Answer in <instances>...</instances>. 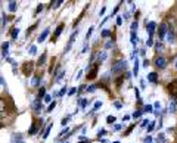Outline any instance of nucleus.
Segmentation results:
<instances>
[{"label":"nucleus","instance_id":"f257e3e1","mask_svg":"<svg viewBox=\"0 0 177 143\" xmlns=\"http://www.w3.org/2000/svg\"><path fill=\"white\" fill-rule=\"evenodd\" d=\"M125 67H127V62L125 61H117L115 63L112 65V68H111V71H112V74H118V72H121V71H124L125 69Z\"/></svg>","mask_w":177,"mask_h":143},{"label":"nucleus","instance_id":"f03ea898","mask_svg":"<svg viewBox=\"0 0 177 143\" xmlns=\"http://www.w3.org/2000/svg\"><path fill=\"white\" fill-rule=\"evenodd\" d=\"M34 62H31V61H27V62H24L22 63V74L25 75V77H30L31 74H33V69H34Z\"/></svg>","mask_w":177,"mask_h":143},{"label":"nucleus","instance_id":"7ed1b4c3","mask_svg":"<svg viewBox=\"0 0 177 143\" xmlns=\"http://www.w3.org/2000/svg\"><path fill=\"white\" fill-rule=\"evenodd\" d=\"M99 62L97 63H93V67L90 68V69H88V72H87V78L88 80H95L96 78V77H97V71H99Z\"/></svg>","mask_w":177,"mask_h":143},{"label":"nucleus","instance_id":"20e7f679","mask_svg":"<svg viewBox=\"0 0 177 143\" xmlns=\"http://www.w3.org/2000/svg\"><path fill=\"white\" fill-rule=\"evenodd\" d=\"M167 90H168V93H170L173 97H177V80L168 83V84H167Z\"/></svg>","mask_w":177,"mask_h":143},{"label":"nucleus","instance_id":"39448f33","mask_svg":"<svg viewBox=\"0 0 177 143\" xmlns=\"http://www.w3.org/2000/svg\"><path fill=\"white\" fill-rule=\"evenodd\" d=\"M42 123H43V120H34V121H33V125H31L30 130H28V134H30V136L35 134L37 130H39V127L42 125Z\"/></svg>","mask_w":177,"mask_h":143},{"label":"nucleus","instance_id":"423d86ee","mask_svg":"<svg viewBox=\"0 0 177 143\" xmlns=\"http://www.w3.org/2000/svg\"><path fill=\"white\" fill-rule=\"evenodd\" d=\"M155 67L159 68V69H164V68L167 67V59L164 58V56H157V59H155Z\"/></svg>","mask_w":177,"mask_h":143},{"label":"nucleus","instance_id":"0eeeda50","mask_svg":"<svg viewBox=\"0 0 177 143\" xmlns=\"http://www.w3.org/2000/svg\"><path fill=\"white\" fill-rule=\"evenodd\" d=\"M168 25L165 24V22H162L161 25H159V30H158V35H159V40H162L164 37H165V34L168 33Z\"/></svg>","mask_w":177,"mask_h":143},{"label":"nucleus","instance_id":"6e6552de","mask_svg":"<svg viewBox=\"0 0 177 143\" xmlns=\"http://www.w3.org/2000/svg\"><path fill=\"white\" fill-rule=\"evenodd\" d=\"M31 108H33V111H35V112H40V111H42V99L35 97V99L33 100V103H31Z\"/></svg>","mask_w":177,"mask_h":143},{"label":"nucleus","instance_id":"1a4fd4ad","mask_svg":"<svg viewBox=\"0 0 177 143\" xmlns=\"http://www.w3.org/2000/svg\"><path fill=\"white\" fill-rule=\"evenodd\" d=\"M78 35V30L77 31H74L72 34H71V37H69V40H68V44H67V47H65V53L67 52H69V49L72 47V44H74V40H75V37Z\"/></svg>","mask_w":177,"mask_h":143},{"label":"nucleus","instance_id":"9d476101","mask_svg":"<svg viewBox=\"0 0 177 143\" xmlns=\"http://www.w3.org/2000/svg\"><path fill=\"white\" fill-rule=\"evenodd\" d=\"M64 28H65V24H59V25H58V28H56V31H55V35L52 37V42H55L56 38L61 35V33H62V30H64Z\"/></svg>","mask_w":177,"mask_h":143},{"label":"nucleus","instance_id":"9b49d317","mask_svg":"<svg viewBox=\"0 0 177 143\" xmlns=\"http://www.w3.org/2000/svg\"><path fill=\"white\" fill-rule=\"evenodd\" d=\"M146 28L149 31V37H152L154 33H155V28H157V24L155 22H149V24H146Z\"/></svg>","mask_w":177,"mask_h":143},{"label":"nucleus","instance_id":"f8f14e48","mask_svg":"<svg viewBox=\"0 0 177 143\" xmlns=\"http://www.w3.org/2000/svg\"><path fill=\"white\" fill-rule=\"evenodd\" d=\"M10 143H24V137L19 133H15V134H12V142Z\"/></svg>","mask_w":177,"mask_h":143},{"label":"nucleus","instance_id":"ddd939ff","mask_svg":"<svg viewBox=\"0 0 177 143\" xmlns=\"http://www.w3.org/2000/svg\"><path fill=\"white\" fill-rule=\"evenodd\" d=\"M2 55H3V58H7V55H9V42L3 43V46H2Z\"/></svg>","mask_w":177,"mask_h":143},{"label":"nucleus","instance_id":"4468645a","mask_svg":"<svg viewBox=\"0 0 177 143\" xmlns=\"http://www.w3.org/2000/svg\"><path fill=\"white\" fill-rule=\"evenodd\" d=\"M148 81L157 84V83H158V75H157V72H150V74L148 75Z\"/></svg>","mask_w":177,"mask_h":143},{"label":"nucleus","instance_id":"2eb2a0df","mask_svg":"<svg viewBox=\"0 0 177 143\" xmlns=\"http://www.w3.org/2000/svg\"><path fill=\"white\" fill-rule=\"evenodd\" d=\"M47 35H49V28H46V30L39 35V43H43V42L46 40V38H47Z\"/></svg>","mask_w":177,"mask_h":143},{"label":"nucleus","instance_id":"dca6fc26","mask_svg":"<svg viewBox=\"0 0 177 143\" xmlns=\"http://www.w3.org/2000/svg\"><path fill=\"white\" fill-rule=\"evenodd\" d=\"M108 58V53H106V52L105 50H102V52H99V55H97V62L100 63V62H102V61H105Z\"/></svg>","mask_w":177,"mask_h":143},{"label":"nucleus","instance_id":"f3484780","mask_svg":"<svg viewBox=\"0 0 177 143\" xmlns=\"http://www.w3.org/2000/svg\"><path fill=\"white\" fill-rule=\"evenodd\" d=\"M62 3H64V2H62V0H55V2H52V3H50V7H52V9H58Z\"/></svg>","mask_w":177,"mask_h":143},{"label":"nucleus","instance_id":"a211bd4d","mask_svg":"<svg viewBox=\"0 0 177 143\" xmlns=\"http://www.w3.org/2000/svg\"><path fill=\"white\" fill-rule=\"evenodd\" d=\"M168 109H170V112H171V114H174V112H176V109H177L176 100H171V102H170V105H168Z\"/></svg>","mask_w":177,"mask_h":143},{"label":"nucleus","instance_id":"6ab92c4d","mask_svg":"<svg viewBox=\"0 0 177 143\" xmlns=\"http://www.w3.org/2000/svg\"><path fill=\"white\" fill-rule=\"evenodd\" d=\"M39 99H44L46 97V89L44 87H40V90H39V96H37Z\"/></svg>","mask_w":177,"mask_h":143},{"label":"nucleus","instance_id":"aec40b11","mask_svg":"<svg viewBox=\"0 0 177 143\" xmlns=\"http://www.w3.org/2000/svg\"><path fill=\"white\" fill-rule=\"evenodd\" d=\"M44 61H46V53H43V55L39 58V61H37V67H42V65L44 63Z\"/></svg>","mask_w":177,"mask_h":143},{"label":"nucleus","instance_id":"412c9836","mask_svg":"<svg viewBox=\"0 0 177 143\" xmlns=\"http://www.w3.org/2000/svg\"><path fill=\"white\" fill-rule=\"evenodd\" d=\"M157 143H165V134L159 133L158 137H157Z\"/></svg>","mask_w":177,"mask_h":143},{"label":"nucleus","instance_id":"4be33fe9","mask_svg":"<svg viewBox=\"0 0 177 143\" xmlns=\"http://www.w3.org/2000/svg\"><path fill=\"white\" fill-rule=\"evenodd\" d=\"M10 34H12V38L15 40V38L19 35V28H16V27H15V28H12V33H10Z\"/></svg>","mask_w":177,"mask_h":143},{"label":"nucleus","instance_id":"5701e85b","mask_svg":"<svg viewBox=\"0 0 177 143\" xmlns=\"http://www.w3.org/2000/svg\"><path fill=\"white\" fill-rule=\"evenodd\" d=\"M16 6H18L16 2H9V10L10 12H15L16 10Z\"/></svg>","mask_w":177,"mask_h":143},{"label":"nucleus","instance_id":"b1692460","mask_svg":"<svg viewBox=\"0 0 177 143\" xmlns=\"http://www.w3.org/2000/svg\"><path fill=\"white\" fill-rule=\"evenodd\" d=\"M50 128H52V124H49V125L46 127L44 133H43V140H44V139H47V136H49V133H50Z\"/></svg>","mask_w":177,"mask_h":143},{"label":"nucleus","instance_id":"393cba45","mask_svg":"<svg viewBox=\"0 0 177 143\" xmlns=\"http://www.w3.org/2000/svg\"><path fill=\"white\" fill-rule=\"evenodd\" d=\"M142 114H143V111H134L131 116H133L134 120H137V118H140V116H142Z\"/></svg>","mask_w":177,"mask_h":143},{"label":"nucleus","instance_id":"a878e982","mask_svg":"<svg viewBox=\"0 0 177 143\" xmlns=\"http://www.w3.org/2000/svg\"><path fill=\"white\" fill-rule=\"evenodd\" d=\"M133 74L137 77V74H139V62H137V59H136V62H134V68H133Z\"/></svg>","mask_w":177,"mask_h":143},{"label":"nucleus","instance_id":"bb28decb","mask_svg":"<svg viewBox=\"0 0 177 143\" xmlns=\"http://www.w3.org/2000/svg\"><path fill=\"white\" fill-rule=\"evenodd\" d=\"M136 43H137V35H136V33L131 31V44L136 46Z\"/></svg>","mask_w":177,"mask_h":143},{"label":"nucleus","instance_id":"cd10ccee","mask_svg":"<svg viewBox=\"0 0 177 143\" xmlns=\"http://www.w3.org/2000/svg\"><path fill=\"white\" fill-rule=\"evenodd\" d=\"M152 111H154V106H152V105H145L143 112H152Z\"/></svg>","mask_w":177,"mask_h":143},{"label":"nucleus","instance_id":"c85d7f7f","mask_svg":"<svg viewBox=\"0 0 177 143\" xmlns=\"http://www.w3.org/2000/svg\"><path fill=\"white\" fill-rule=\"evenodd\" d=\"M106 123H108V124H114V123H115V116H114V115H109L108 118H106Z\"/></svg>","mask_w":177,"mask_h":143},{"label":"nucleus","instance_id":"c756f323","mask_svg":"<svg viewBox=\"0 0 177 143\" xmlns=\"http://www.w3.org/2000/svg\"><path fill=\"white\" fill-rule=\"evenodd\" d=\"M78 105H80L81 108H86V106H87V99H80Z\"/></svg>","mask_w":177,"mask_h":143},{"label":"nucleus","instance_id":"7c9ffc66","mask_svg":"<svg viewBox=\"0 0 177 143\" xmlns=\"http://www.w3.org/2000/svg\"><path fill=\"white\" fill-rule=\"evenodd\" d=\"M55 106H56V102H55V100H53V102H52V103H50V105H49V106H47V112H52V111H53V108H55Z\"/></svg>","mask_w":177,"mask_h":143},{"label":"nucleus","instance_id":"2f4dec72","mask_svg":"<svg viewBox=\"0 0 177 143\" xmlns=\"http://www.w3.org/2000/svg\"><path fill=\"white\" fill-rule=\"evenodd\" d=\"M111 34H112V33H111V30H103V31H102V37H103V38L109 37Z\"/></svg>","mask_w":177,"mask_h":143},{"label":"nucleus","instance_id":"473e14b6","mask_svg":"<svg viewBox=\"0 0 177 143\" xmlns=\"http://www.w3.org/2000/svg\"><path fill=\"white\" fill-rule=\"evenodd\" d=\"M93 27H90V28H88V31L86 33V40H88V38H90V35H92V33H93Z\"/></svg>","mask_w":177,"mask_h":143},{"label":"nucleus","instance_id":"72a5a7b5","mask_svg":"<svg viewBox=\"0 0 177 143\" xmlns=\"http://www.w3.org/2000/svg\"><path fill=\"white\" fill-rule=\"evenodd\" d=\"M64 75H65V71H61V72H59V75H58L56 78H55V83H58V81L62 78V77H64Z\"/></svg>","mask_w":177,"mask_h":143},{"label":"nucleus","instance_id":"f704fd0d","mask_svg":"<svg viewBox=\"0 0 177 143\" xmlns=\"http://www.w3.org/2000/svg\"><path fill=\"white\" fill-rule=\"evenodd\" d=\"M43 9H44V5H43V3H40V5H39V7L35 9V15H37V14H40V12H42Z\"/></svg>","mask_w":177,"mask_h":143},{"label":"nucleus","instance_id":"c9c22d12","mask_svg":"<svg viewBox=\"0 0 177 143\" xmlns=\"http://www.w3.org/2000/svg\"><path fill=\"white\" fill-rule=\"evenodd\" d=\"M39 80H40V77H39V75H37V77H34V78H33V81H31V84H33V86H37V84H39Z\"/></svg>","mask_w":177,"mask_h":143},{"label":"nucleus","instance_id":"e433bc0d","mask_svg":"<svg viewBox=\"0 0 177 143\" xmlns=\"http://www.w3.org/2000/svg\"><path fill=\"white\" fill-rule=\"evenodd\" d=\"M123 81H124V75H121V77H120V78H118V80L115 81V84H117V87H120Z\"/></svg>","mask_w":177,"mask_h":143},{"label":"nucleus","instance_id":"4c0bfd02","mask_svg":"<svg viewBox=\"0 0 177 143\" xmlns=\"http://www.w3.org/2000/svg\"><path fill=\"white\" fill-rule=\"evenodd\" d=\"M137 25H139V24H137V21H134V22L131 24V31H133V33H136V30H137Z\"/></svg>","mask_w":177,"mask_h":143},{"label":"nucleus","instance_id":"58836bf2","mask_svg":"<svg viewBox=\"0 0 177 143\" xmlns=\"http://www.w3.org/2000/svg\"><path fill=\"white\" fill-rule=\"evenodd\" d=\"M35 52H37V46H31L30 47V55H35Z\"/></svg>","mask_w":177,"mask_h":143},{"label":"nucleus","instance_id":"ea45409f","mask_svg":"<svg viewBox=\"0 0 177 143\" xmlns=\"http://www.w3.org/2000/svg\"><path fill=\"white\" fill-rule=\"evenodd\" d=\"M6 18H7V16H6L5 14H2V28H5V24H6Z\"/></svg>","mask_w":177,"mask_h":143},{"label":"nucleus","instance_id":"a19ab883","mask_svg":"<svg viewBox=\"0 0 177 143\" xmlns=\"http://www.w3.org/2000/svg\"><path fill=\"white\" fill-rule=\"evenodd\" d=\"M43 102H46V103H49V105H50V103H52V97H50L49 95H46V97H44Z\"/></svg>","mask_w":177,"mask_h":143},{"label":"nucleus","instance_id":"79ce46f5","mask_svg":"<svg viewBox=\"0 0 177 143\" xmlns=\"http://www.w3.org/2000/svg\"><path fill=\"white\" fill-rule=\"evenodd\" d=\"M152 44H154V40H152V37H149V38H148V42H146V46H148V47H150Z\"/></svg>","mask_w":177,"mask_h":143},{"label":"nucleus","instance_id":"37998d69","mask_svg":"<svg viewBox=\"0 0 177 143\" xmlns=\"http://www.w3.org/2000/svg\"><path fill=\"white\" fill-rule=\"evenodd\" d=\"M154 128H155V123L152 121V123H150V124L148 125V131H152V130H154Z\"/></svg>","mask_w":177,"mask_h":143},{"label":"nucleus","instance_id":"c03bdc74","mask_svg":"<svg viewBox=\"0 0 177 143\" xmlns=\"http://www.w3.org/2000/svg\"><path fill=\"white\" fill-rule=\"evenodd\" d=\"M100 106H102V102H96L95 103V106H93V111H96L97 108H100Z\"/></svg>","mask_w":177,"mask_h":143},{"label":"nucleus","instance_id":"a18cd8bd","mask_svg":"<svg viewBox=\"0 0 177 143\" xmlns=\"http://www.w3.org/2000/svg\"><path fill=\"white\" fill-rule=\"evenodd\" d=\"M95 90H96V86H88V89H87V92H95Z\"/></svg>","mask_w":177,"mask_h":143},{"label":"nucleus","instance_id":"49530a36","mask_svg":"<svg viewBox=\"0 0 177 143\" xmlns=\"http://www.w3.org/2000/svg\"><path fill=\"white\" fill-rule=\"evenodd\" d=\"M35 27H37V24H34V25H31V27L28 28V34H30V33H33V31L35 30Z\"/></svg>","mask_w":177,"mask_h":143},{"label":"nucleus","instance_id":"de8ad7c7","mask_svg":"<svg viewBox=\"0 0 177 143\" xmlns=\"http://www.w3.org/2000/svg\"><path fill=\"white\" fill-rule=\"evenodd\" d=\"M133 127H134V125H131V127H129V128H127V131H125V133H124V136H129V134H130V131H131V130H133Z\"/></svg>","mask_w":177,"mask_h":143},{"label":"nucleus","instance_id":"09e8293b","mask_svg":"<svg viewBox=\"0 0 177 143\" xmlns=\"http://www.w3.org/2000/svg\"><path fill=\"white\" fill-rule=\"evenodd\" d=\"M148 124H150V123H149V121H148V120H143V121H142V124H140V125H142V127H148Z\"/></svg>","mask_w":177,"mask_h":143},{"label":"nucleus","instance_id":"8fccbe9b","mask_svg":"<svg viewBox=\"0 0 177 143\" xmlns=\"http://www.w3.org/2000/svg\"><path fill=\"white\" fill-rule=\"evenodd\" d=\"M103 134H106V130H100V131L97 133V136H99V139H100V136H103Z\"/></svg>","mask_w":177,"mask_h":143},{"label":"nucleus","instance_id":"3c124183","mask_svg":"<svg viewBox=\"0 0 177 143\" xmlns=\"http://www.w3.org/2000/svg\"><path fill=\"white\" fill-rule=\"evenodd\" d=\"M121 24H123V18L118 16V18H117V25H121Z\"/></svg>","mask_w":177,"mask_h":143},{"label":"nucleus","instance_id":"603ef678","mask_svg":"<svg viewBox=\"0 0 177 143\" xmlns=\"http://www.w3.org/2000/svg\"><path fill=\"white\" fill-rule=\"evenodd\" d=\"M155 49H157V50H162V44H161V43H158V44L155 46Z\"/></svg>","mask_w":177,"mask_h":143},{"label":"nucleus","instance_id":"864d4df0","mask_svg":"<svg viewBox=\"0 0 177 143\" xmlns=\"http://www.w3.org/2000/svg\"><path fill=\"white\" fill-rule=\"evenodd\" d=\"M65 92H67V87H64V89H62V90H61V92H59V96H62V95H64Z\"/></svg>","mask_w":177,"mask_h":143},{"label":"nucleus","instance_id":"5fc2aeb1","mask_svg":"<svg viewBox=\"0 0 177 143\" xmlns=\"http://www.w3.org/2000/svg\"><path fill=\"white\" fill-rule=\"evenodd\" d=\"M114 130H121V124H115L114 125Z\"/></svg>","mask_w":177,"mask_h":143},{"label":"nucleus","instance_id":"6e6d98bb","mask_svg":"<svg viewBox=\"0 0 177 143\" xmlns=\"http://www.w3.org/2000/svg\"><path fill=\"white\" fill-rule=\"evenodd\" d=\"M112 46H114V43H111V42L105 44V47H106V49H109V47H112Z\"/></svg>","mask_w":177,"mask_h":143},{"label":"nucleus","instance_id":"4d7b16f0","mask_svg":"<svg viewBox=\"0 0 177 143\" xmlns=\"http://www.w3.org/2000/svg\"><path fill=\"white\" fill-rule=\"evenodd\" d=\"M67 123H68V118H65V120H62V125H64V127L67 125Z\"/></svg>","mask_w":177,"mask_h":143},{"label":"nucleus","instance_id":"13d9d810","mask_svg":"<svg viewBox=\"0 0 177 143\" xmlns=\"http://www.w3.org/2000/svg\"><path fill=\"white\" fill-rule=\"evenodd\" d=\"M148 65H149V61L145 59V61H143V67H148Z\"/></svg>","mask_w":177,"mask_h":143},{"label":"nucleus","instance_id":"bf43d9fd","mask_svg":"<svg viewBox=\"0 0 177 143\" xmlns=\"http://www.w3.org/2000/svg\"><path fill=\"white\" fill-rule=\"evenodd\" d=\"M105 10H106V7H105V6H103V7H102V9H100V15H103V14H105Z\"/></svg>","mask_w":177,"mask_h":143},{"label":"nucleus","instance_id":"052dcab7","mask_svg":"<svg viewBox=\"0 0 177 143\" xmlns=\"http://www.w3.org/2000/svg\"><path fill=\"white\" fill-rule=\"evenodd\" d=\"M154 108H155V109H158V108H159V102H157V103H155V105H154Z\"/></svg>","mask_w":177,"mask_h":143},{"label":"nucleus","instance_id":"680f3d73","mask_svg":"<svg viewBox=\"0 0 177 143\" xmlns=\"http://www.w3.org/2000/svg\"><path fill=\"white\" fill-rule=\"evenodd\" d=\"M78 143H90L88 140H83V142H78Z\"/></svg>","mask_w":177,"mask_h":143},{"label":"nucleus","instance_id":"e2e57ef3","mask_svg":"<svg viewBox=\"0 0 177 143\" xmlns=\"http://www.w3.org/2000/svg\"><path fill=\"white\" fill-rule=\"evenodd\" d=\"M176 69H177V61H176Z\"/></svg>","mask_w":177,"mask_h":143},{"label":"nucleus","instance_id":"0e129e2a","mask_svg":"<svg viewBox=\"0 0 177 143\" xmlns=\"http://www.w3.org/2000/svg\"><path fill=\"white\" fill-rule=\"evenodd\" d=\"M114 143H120V142H114Z\"/></svg>","mask_w":177,"mask_h":143}]
</instances>
